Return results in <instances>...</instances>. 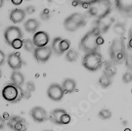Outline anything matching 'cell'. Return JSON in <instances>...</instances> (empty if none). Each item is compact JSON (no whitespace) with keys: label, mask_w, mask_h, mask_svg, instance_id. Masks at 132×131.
Returning <instances> with one entry per match:
<instances>
[{"label":"cell","mask_w":132,"mask_h":131,"mask_svg":"<svg viewBox=\"0 0 132 131\" xmlns=\"http://www.w3.org/2000/svg\"><path fill=\"white\" fill-rule=\"evenodd\" d=\"M88 13L97 20L106 18L112 11V3L110 0H90Z\"/></svg>","instance_id":"6da1fadb"},{"label":"cell","mask_w":132,"mask_h":131,"mask_svg":"<svg viewBox=\"0 0 132 131\" xmlns=\"http://www.w3.org/2000/svg\"><path fill=\"white\" fill-rule=\"evenodd\" d=\"M101 36V33L97 28L94 27L92 30L89 31L82 38L79 47L80 50L85 54L97 52L99 50V46L97 44V38Z\"/></svg>","instance_id":"7a4b0ae2"},{"label":"cell","mask_w":132,"mask_h":131,"mask_svg":"<svg viewBox=\"0 0 132 131\" xmlns=\"http://www.w3.org/2000/svg\"><path fill=\"white\" fill-rule=\"evenodd\" d=\"M102 56L98 51L85 54L82 59V64L87 70L96 72L102 66Z\"/></svg>","instance_id":"3957f363"},{"label":"cell","mask_w":132,"mask_h":131,"mask_svg":"<svg viewBox=\"0 0 132 131\" xmlns=\"http://www.w3.org/2000/svg\"><path fill=\"white\" fill-rule=\"evenodd\" d=\"M125 44L122 39H115L109 48V55L112 61L120 63L125 60Z\"/></svg>","instance_id":"277c9868"},{"label":"cell","mask_w":132,"mask_h":131,"mask_svg":"<svg viewBox=\"0 0 132 131\" xmlns=\"http://www.w3.org/2000/svg\"><path fill=\"white\" fill-rule=\"evenodd\" d=\"M23 95V92L21 90L20 86H18L14 84H9L4 86L2 90V96L4 100L8 102H16L19 101L21 96Z\"/></svg>","instance_id":"5b68a950"},{"label":"cell","mask_w":132,"mask_h":131,"mask_svg":"<svg viewBox=\"0 0 132 131\" xmlns=\"http://www.w3.org/2000/svg\"><path fill=\"white\" fill-rule=\"evenodd\" d=\"M114 4L122 16L132 18V0H114Z\"/></svg>","instance_id":"8992f818"},{"label":"cell","mask_w":132,"mask_h":131,"mask_svg":"<svg viewBox=\"0 0 132 131\" xmlns=\"http://www.w3.org/2000/svg\"><path fill=\"white\" fill-rule=\"evenodd\" d=\"M23 36L24 35L21 30L16 26H10L7 28L4 32V39L8 45H11V43L16 39H22Z\"/></svg>","instance_id":"52a82bcc"},{"label":"cell","mask_w":132,"mask_h":131,"mask_svg":"<svg viewBox=\"0 0 132 131\" xmlns=\"http://www.w3.org/2000/svg\"><path fill=\"white\" fill-rule=\"evenodd\" d=\"M46 93L48 97L54 101H60L64 95V91L62 86L57 83L51 84L48 87Z\"/></svg>","instance_id":"ba28073f"},{"label":"cell","mask_w":132,"mask_h":131,"mask_svg":"<svg viewBox=\"0 0 132 131\" xmlns=\"http://www.w3.org/2000/svg\"><path fill=\"white\" fill-rule=\"evenodd\" d=\"M33 54L38 62L45 63L51 58L52 55V48L47 46L44 47H36Z\"/></svg>","instance_id":"9c48e42d"},{"label":"cell","mask_w":132,"mask_h":131,"mask_svg":"<svg viewBox=\"0 0 132 131\" xmlns=\"http://www.w3.org/2000/svg\"><path fill=\"white\" fill-rule=\"evenodd\" d=\"M7 125L13 131H26L27 130L26 121L24 118H21L20 116H13L11 119H10Z\"/></svg>","instance_id":"30bf717a"},{"label":"cell","mask_w":132,"mask_h":131,"mask_svg":"<svg viewBox=\"0 0 132 131\" xmlns=\"http://www.w3.org/2000/svg\"><path fill=\"white\" fill-rule=\"evenodd\" d=\"M32 41L36 47H44L46 46L50 42V36L46 31H39L34 34Z\"/></svg>","instance_id":"8fae6325"},{"label":"cell","mask_w":132,"mask_h":131,"mask_svg":"<svg viewBox=\"0 0 132 131\" xmlns=\"http://www.w3.org/2000/svg\"><path fill=\"white\" fill-rule=\"evenodd\" d=\"M30 115L33 120L37 123H43L47 119L46 111L40 106H36L32 108L30 111Z\"/></svg>","instance_id":"7c38bea8"},{"label":"cell","mask_w":132,"mask_h":131,"mask_svg":"<svg viewBox=\"0 0 132 131\" xmlns=\"http://www.w3.org/2000/svg\"><path fill=\"white\" fill-rule=\"evenodd\" d=\"M7 63L10 68L13 71H18V69H20L23 64V61L20 57L19 53H13L9 54Z\"/></svg>","instance_id":"4fadbf2b"},{"label":"cell","mask_w":132,"mask_h":131,"mask_svg":"<svg viewBox=\"0 0 132 131\" xmlns=\"http://www.w3.org/2000/svg\"><path fill=\"white\" fill-rule=\"evenodd\" d=\"M25 16V10L21 9H14L10 13V20L14 24H18L24 20Z\"/></svg>","instance_id":"5bb4252c"},{"label":"cell","mask_w":132,"mask_h":131,"mask_svg":"<svg viewBox=\"0 0 132 131\" xmlns=\"http://www.w3.org/2000/svg\"><path fill=\"white\" fill-rule=\"evenodd\" d=\"M97 20L95 27L97 28V29L99 30L101 34H105L109 31V29L110 28L112 24L113 23L114 20L113 19H109V20Z\"/></svg>","instance_id":"9a60e30c"},{"label":"cell","mask_w":132,"mask_h":131,"mask_svg":"<svg viewBox=\"0 0 132 131\" xmlns=\"http://www.w3.org/2000/svg\"><path fill=\"white\" fill-rule=\"evenodd\" d=\"M65 112H67V111L61 108L54 109L50 113L49 119L56 125H61V119Z\"/></svg>","instance_id":"2e32d148"},{"label":"cell","mask_w":132,"mask_h":131,"mask_svg":"<svg viewBox=\"0 0 132 131\" xmlns=\"http://www.w3.org/2000/svg\"><path fill=\"white\" fill-rule=\"evenodd\" d=\"M62 88L64 91V93H72L75 91L76 88V81L72 78H65L63 81L62 83Z\"/></svg>","instance_id":"e0dca14e"},{"label":"cell","mask_w":132,"mask_h":131,"mask_svg":"<svg viewBox=\"0 0 132 131\" xmlns=\"http://www.w3.org/2000/svg\"><path fill=\"white\" fill-rule=\"evenodd\" d=\"M24 29L29 33H35L39 27V22L36 19H28L24 24Z\"/></svg>","instance_id":"ac0fdd59"},{"label":"cell","mask_w":132,"mask_h":131,"mask_svg":"<svg viewBox=\"0 0 132 131\" xmlns=\"http://www.w3.org/2000/svg\"><path fill=\"white\" fill-rule=\"evenodd\" d=\"M10 79L13 84L18 86H21L24 83V76L18 71H13L12 72L10 75Z\"/></svg>","instance_id":"d6986e66"},{"label":"cell","mask_w":132,"mask_h":131,"mask_svg":"<svg viewBox=\"0 0 132 131\" xmlns=\"http://www.w3.org/2000/svg\"><path fill=\"white\" fill-rule=\"evenodd\" d=\"M103 73L109 77H113L117 73V68H116L113 61H106L104 65Z\"/></svg>","instance_id":"ffe728a7"},{"label":"cell","mask_w":132,"mask_h":131,"mask_svg":"<svg viewBox=\"0 0 132 131\" xmlns=\"http://www.w3.org/2000/svg\"><path fill=\"white\" fill-rule=\"evenodd\" d=\"M63 24L65 30H67L68 31H76L78 28H80L70 17H68L64 19Z\"/></svg>","instance_id":"44dd1931"},{"label":"cell","mask_w":132,"mask_h":131,"mask_svg":"<svg viewBox=\"0 0 132 131\" xmlns=\"http://www.w3.org/2000/svg\"><path fill=\"white\" fill-rule=\"evenodd\" d=\"M69 17L81 28V27H84L85 26V24H87V21L85 20V18L84 16L81 14V13H72V15H70Z\"/></svg>","instance_id":"7402d4cb"},{"label":"cell","mask_w":132,"mask_h":131,"mask_svg":"<svg viewBox=\"0 0 132 131\" xmlns=\"http://www.w3.org/2000/svg\"><path fill=\"white\" fill-rule=\"evenodd\" d=\"M98 83L102 88H108L112 84L111 77L103 74L98 79Z\"/></svg>","instance_id":"603a6c76"},{"label":"cell","mask_w":132,"mask_h":131,"mask_svg":"<svg viewBox=\"0 0 132 131\" xmlns=\"http://www.w3.org/2000/svg\"><path fill=\"white\" fill-rule=\"evenodd\" d=\"M113 31H114V33L117 34V36H123L126 32V27L124 24H122V23L115 24L113 26Z\"/></svg>","instance_id":"cb8c5ba5"},{"label":"cell","mask_w":132,"mask_h":131,"mask_svg":"<svg viewBox=\"0 0 132 131\" xmlns=\"http://www.w3.org/2000/svg\"><path fill=\"white\" fill-rule=\"evenodd\" d=\"M61 40H62V39L61 37H56L54 39V40L52 42V46H51L52 50H54V53L57 55H61L63 54L60 50V42Z\"/></svg>","instance_id":"d4e9b609"},{"label":"cell","mask_w":132,"mask_h":131,"mask_svg":"<svg viewBox=\"0 0 132 131\" xmlns=\"http://www.w3.org/2000/svg\"><path fill=\"white\" fill-rule=\"evenodd\" d=\"M78 52L76 51L73 49H71V50H69L66 53L65 55V59L67 60L69 62H74L77 60L78 58Z\"/></svg>","instance_id":"484cf974"},{"label":"cell","mask_w":132,"mask_h":131,"mask_svg":"<svg viewBox=\"0 0 132 131\" xmlns=\"http://www.w3.org/2000/svg\"><path fill=\"white\" fill-rule=\"evenodd\" d=\"M24 48L28 52H34L36 46L33 41L30 39H26L24 40Z\"/></svg>","instance_id":"4316f807"},{"label":"cell","mask_w":132,"mask_h":131,"mask_svg":"<svg viewBox=\"0 0 132 131\" xmlns=\"http://www.w3.org/2000/svg\"><path fill=\"white\" fill-rule=\"evenodd\" d=\"M98 117L103 120L109 119L112 117V112H111V111H109V109H106V108L102 109L98 112Z\"/></svg>","instance_id":"83f0119b"},{"label":"cell","mask_w":132,"mask_h":131,"mask_svg":"<svg viewBox=\"0 0 132 131\" xmlns=\"http://www.w3.org/2000/svg\"><path fill=\"white\" fill-rule=\"evenodd\" d=\"M71 46V42L69 39H63L60 42V50L62 53L65 52V51H68L70 48Z\"/></svg>","instance_id":"f1b7e54d"},{"label":"cell","mask_w":132,"mask_h":131,"mask_svg":"<svg viewBox=\"0 0 132 131\" xmlns=\"http://www.w3.org/2000/svg\"><path fill=\"white\" fill-rule=\"evenodd\" d=\"M13 49L15 50H20L21 48H22L24 46V41L21 39H16L14 40L11 45H10Z\"/></svg>","instance_id":"f546056e"},{"label":"cell","mask_w":132,"mask_h":131,"mask_svg":"<svg viewBox=\"0 0 132 131\" xmlns=\"http://www.w3.org/2000/svg\"><path fill=\"white\" fill-rule=\"evenodd\" d=\"M125 64L126 67L128 70L132 71V54H127L125 57Z\"/></svg>","instance_id":"4dcf8cb0"},{"label":"cell","mask_w":132,"mask_h":131,"mask_svg":"<svg viewBox=\"0 0 132 131\" xmlns=\"http://www.w3.org/2000/svg\"><path fill=\"white\" fill-rule=\"evenodd\" d=\"M71 119H72V118L70 116V115L68 114L67 112H65L62 116L61 119V125H67V124H69L71 122Z\"/></svg>","instance_id":"1f68e13d"},{"label":"cell","mask_w":132,"mask_h":131,"mask_svg":"<svg viewBox=\"0 0 132 131\" xmlns=\"http://www.w3.org/2000/svg\"><path fill=\"white\" fill-rule=\"evenodd\" d=\"M122 78H123V82L124 83H129L130 82H132V72L128 71V72H125L123 74Z\"/></svg>","instance_id":"d6a6232c"},{"label":"cell","mask_w":132,"mask_h":131,"mask_svg":"<svg viewBox=\"0 0 132 131\" xmlns=\"http://www.w3.org/2000/svg\"><path fill=\"white\" fill-rule=\"evenodd\" d=\"M40 16H41V18L43 20H47V19H49V18H50V10L47 9V8L44 9L43 11L41 13Z\"/></svg>","instance_id":"836d02e7"},{"label":"cell","mask_w":132,"mask_h":131,"mask_svg":"<svg viewBox=\"0 0 132 131\" xmlns=\"http://www.w3.org/2000/svg\"><path fill=\"white\" fill-rule=\"evenodd\" d=\"M25 12L28 14H32V13H34L36 12V8H35V6H28L26 8Z\"/></svg>","instance_id":"e575fe53"},{"label":"cell","mask_w":132,"mask_h":131,"mask_svg":"<svg viewBox=\"0 0 132 131\" xmlns=\"http://www.w3.org/2000/svg\"><path fill=\"white\" fill-rule=\"evenodd\" d=\"M97 44L100 46H102V45H103L104 44V42H105V39H104V38L102 37V36H99L97 38Z\"/></svg>","instance_id":"d590c367"},{"label":"cell","mask_w":132,"mask_h":131,"mask_svg":"<svg viewBox=\"0 0 132 131\" xmlns=\"http://www.w3.org/2000/svg\"><path fill=\"white\" fill-rule=\"evenodd\" d=\"M5 61V54L3 51L0 50V65H2Z\"/></svg>","instance_id":"8d00e7d4"},{"label":"cell","mask_w":132,"mask_h":131,"mask_svg":"<svg viewBox=\"0 0 132 131\" xmlns=\"http://www.w3.org/2000/svg\"><path fill=\"white\" fill-rule=\"evenodd\" d=\"M10 1L14 6H20L23 3V0H10Z\"/></svg>","instance_id":"74e56055"},{"label":"cell","mask_w":132,"mask_h":131,"mask_svg":"<svg viewBox=\"0 0 132 131\" xmlns=\"http://www.w3.org/2000/svg\"><path fill=\"white\" fill-rule=\"evenodd\" d=\"M5 124V119L3 118L2 116H0V129H3L4 127Z\"/></svg>","instance_id":"f35d334b"},{"label":"cell","mask_w":132,"mask_h":131,"mask_svg":"<svg viewBox=\"0 0 132 131\" xmlns=\"http://www.w3.org/2000/svg\"><path fill=\"white\" fill-rule=\"evenodd\" d=\"M76 1H77L79 4H84V3H89L90 0H76Z\"/></svg>","instance_id":"ab89813d"},{"label":"cell","mask_w":132,"mask_h":131,"mask_svg":"<svg viewBox=\"0 0 132 131\" xmlns=\"http://www.w3.org/2000/svg\"><path fill=\"white\" fill-rule=\"evenodd\" d=\"M82 8L84 9H89V7H90V3H84V4H82Z\"/></svg>","instance_id":"60d3db41"},{"label":"cell","mask_w":132,"mask_h":131,"mask_svg":"<svg viewBox=\"0 0 132 131\" xmlns=\"http://www.w3.org/2000/svg\"><path fill=\"white\" fill-rule=\"evenodd\" d=\"M128 36H129V39H132V25H131V27H130V29H129V31H128Z\"/></svg>","instance_id":"b9f144b4"},{"label":"cell","mask_w":132,"mask_h":131,"mask_svg":"<svg viewBox=\"0 0 132 131\" xmlns=\"http://www.w3.org/2000/svg\"><path fill=\"white\" fill-rule=\"evenodd\" d=\"M79 3L77 2V1H76V0H73L72 1V5L74 6V7H76V6H79Z\"/></svg>","instance_id":"7bdbcfd3"},{"label":"cell","mask_w":132,"mask_h":131,"mask_svg":"<svg viewBox=\"0 0 132 131\" xmlns=\"http://www.w3.org/2000/svg\"><path fill=\"white\" fill-rule=\"evenodd\" d=\"M128 46L130 49H132V39H129V42H128Z\"/></svg>","instance_id":"ee69618b"},{"label":"cell","mask_w":132,"mask_h":131,"mask_svg":"<svg viewBox=\"0 0 132 131\" xmlns=\"http://www.w3.org/2000/svg\"><path fill=\"white\" fill-rule=\"evenodd\" d=\"M4 3V0H0V8H2Z\"/></svg>","instance_id":"f6af8a7d"},{"label":"cell","mask_w":132,"mask_h":131,"mask_svg":"<svg viewBox=\"0 0 132 131\" xmlns=\"http://www.w3.org/2000/svg\"><path fill=\"white\" fill-rule=\"evenodd\" d=\"M1 76H2V71L0 69V78H1Z\"/></svg>","instance_id":"bcb514c9"},{"label":"cell","mask_w":132,"mask_h":131,"mask_svg":"<svg viewBox=\"0 0 132 131\" xmlns=\"http://www.w3.org/2000/svg\"><path fill=\"white\" fill-rule=\"evenodd\" d=\"M43 131H53V130H51V129H45Z\"/></svg>","instance_id":"7dc6e473"},{"label":"cell","mask_w":132,"mask_h":131,"mask_svg":"<svg viewBox=\"0 0 132 131\" xmlns=\"http://www.w3.org/2000/svg\"><path fill=\"white\" fill-rule=\"evenodd\" d=\"M130 92H131V93H132V89H131V90H130Z\"/></svg>","instance_id":"c3c4849f"}]
</instances>
